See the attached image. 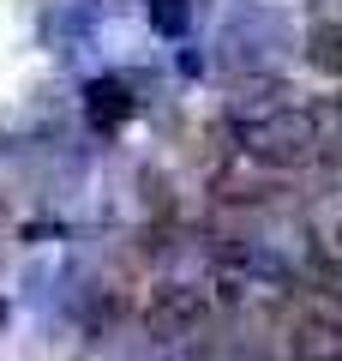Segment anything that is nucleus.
<instances>
[{"label":"nucleus","instance_id":"obj_1","mask_svg":"<svg viewBox=\"0 0 342 361\" xmlns=\"http://www.w3.org/2000/svg\"><path fill=\"white\" fill-rule=\"evenodd\" d=\"M156 25H168V30H180V25H186V13H180L175 0H156Z\"/></svg>","mask_w":342,"mask_h":361}]
</instances>
